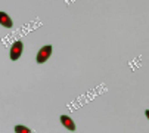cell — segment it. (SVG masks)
<instances>
[{
  "label": "cell",
  "instance_id": "obj_5",
  "mask_svg": "<svg viewBox=\"0 0 149 133\" xmlns=\"http://www.w3.org/2000/svg\"><path fill=\"white\" fill-rule=\"evenodd\" d=\"M15 132L16 133H30L31 130L28 127H24V126H15Z\"/></svg>",
  "mask_w": 149,
  "mask_h": 133
},
{
  "label": "cell",
  "instance_id": "obj_3",
  "mask_svg": "<svg viewBox=\"0 0 149 133\" xmlns=\"http://www.w3.org/2000/svg\"><path fill=\"white\" fill-rule=\"evenodd\" d=\"M0 25H3L5 28H12V25H13L10 16L5 12H0Z\"/></svg>",
  "mask_w": 149,
  "mask_h": 133
},
{
  "label": "cell",
  "instance_id": "obj_4",
  "mask_svg": "<svg viewBox=\"0 0 149 133\" xmlns=\"http://www.w3.org/2000/svg\"><path fill=\"white\" fill-rule=\"evenodd\" d=\"M61 123L65 126L68 130H71V132H74L75 130V123L72 121V118L71 117H68V116H61Z\"/></svg>",
  "mask_w": 149,
  "mask_h": 133
},
{
  "label": "cell",
  "instance_id": "obj_1",
  "mask_svg": "<svg viewBox=\"0 0 149 133\" xmlns=\"http://www.w3.org/2000/svg\"><path fill=\"white\" fill-rule=\"evenodd\" d=\"M50 55H52V46H50V44H47V46H45V48H41L37 52V58H36L37 64H45L50 58Z\"/></svg>",
  "mask_w": 149,
  "mask_h": 133
},
{
  "label": "cell",
  "instance_id": "obj_2",
  "mask_svg": "<svg viewBox=\"0 0 149 133\" xmlns=\"http://www.w3.org/2000/svg\"><path fill=\"white\" fill-rule=\"evenodd\" d=\"M22 49H24L22 41H21V40L15 41L12 46H10V59H12V61H18L19 56L22 55Z\"/></svg>",
  "mask_w": 149,
  "mask_h": 133
}]
</instances>
